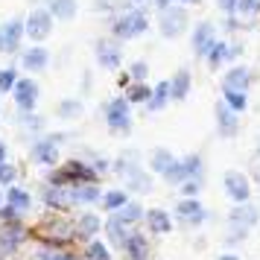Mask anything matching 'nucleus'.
Returning a JSON list of instances; mask_svg holds the SVG:
<instances>
[{"instance_id":"1","label":"nucleus","mask_w":260,"mask_h":260,"mask_svg":"<svg viewBox=\"0 0 260 260\" xmlns=\"http://www.w3.org/2000/svg\"><path fill=\"white\" fill-rule=\"evenodd\" d=\"M146 29H149V15L143 12L141 6H129V9H123L120 15H114L108 21V32L120 41H132V38L143 36Z\"/></svg>"},{"instance_id":"2","label":"nucleus","mask_w":260,"mask_h":260,"mask_svg":"<svg viewBox=\"0 0 260 260\" xmlns=\"http://www.w3.org/2000/svg\"><path fill=\"white\" fill-rule=\"evenodd\" d=\"M100 173H96L91 161H79V158H71L61 167H56L47 176L50 184H64V187H73V184H88V181H96Z\"/></svg>"},{"instance_id":"3","label":"nucleus","mask_w":260,"mask_h":260,"mask_svg":"<svg viewBox=\"0 0 260 260\" xmlns=\"http://www.w3.org/2000/svg\"><path fill=\"white\" fill-rule=\"evenodd\" d=\"M257 216H260V211L254 208V205H248V202L237 205L234 211L228 213L231 234H228V240H225V246H237L240 240H246V234L254 228V225H257Z\"/></svg>"},{"instance_id":"4","label":"nucleus","mask_w":260,"mask_h":260,"mask_svg":"<svg viewBox=\"0 0 260 260\" xmlns=\"http://www.w3.org/2000/svg\"><path fill=\"white\" fill-rule=\"evenodd\" d=\"M106 126L114 135H129L132 132V103L126 96H114L106 106Z\"/></svg>"},{"instance_id":"5","label":"nucleus","mask_w":260,"mask_h":260,"mask_svg":"<svg viewBox=\"0 0 260 260\" xmlns=\"http://www.w3.org/2000/svg\"><path fill=\"white\" fill-rule=\"evenodd\" d=\"M38 237H41V243L61 248L71 237H76V231H73V225L68 222V219H61V216H47L44 222L38 225Z\"/></svg>"},{"instance_id":"6","label":"nucleus","mask_w":260,"mask_h":260,"mask_svg":"<svg viewBox=\"0 0 260 260\" xmlns=\"http://www.w3.org/2000/svg\"><path fill=\"white\" fill-rule=\"evenodd\" d=\"M187 24H190V18H187V9L184 6H167V9L158 12V29H161L164 38L184 36Z\"/></svg>"},{"instance_id":"7","label":"nucleus","mask_w":260,"mask_h":260,"mask_svg":"<svg viewBox=\"0 0 260 260\" xmlns=\"http://www.w3.org/2000/svg\"><path fill=\"white\" fill-rule=\"evenodd\" d=\"M94 56H96V64L103 68V71H120V64H123V47H120V38L108 36V38H100L94 44Z\"/></svg>"},{"instance_id":"8","label":"nucleus","mask_w":260,"mask_h":260,"mask_svg":"<svg viewBox=\"0 0 260 260\" xmlns=\"http://www.w3.org/2000/svg\"><path fill=\"white\" fill-rule=\"evenodd\" d=\"M53 26H56L53 12H50L47 6H36V9L29 12V18H26V36L32 38L36 44H41V41H47L50 38Z\"/></svg>"},{"instance_id":"9","label":"nucleus","mask_w":260,"mask_h":260,"mask_svg":"<svg viewBox=\"0 0 260 260\" xmlns=\"http://www.w3.org/2000/svg\"><path fill=\"white\" fill-rule=\"evenodd\" d=\"M68 135H44V138H38L36 143H32V149H29V155H32V161L41 167H56L59 164V143L64 141Z\"/></svg>"},{"instance_id":"10","label":"nucleus","mask_w":260,"mask_h":260,"mask_svg":"<svg viewBox=\"0 0 260 260\" xmlns=\"http://www.w3.org/2000/svg\"><path fill=\"white\" fill-rule=\"evenodd\" d=\"M41 202L47 205L50 211H68L73 208L76 202H73V187H64V184H44L41 187Z\"/></svg>"},{"instance_id":"11","label":"nucleus","mask_w":260,"mask_h":260,"mask_svg":"<svg viewBox=\"0 0 260 260\" xmlns=\"http://www.w3.org/2000/svg\"><path fill=\"white\" fill-rule=\"evenodd\" d=\"M12 96H15L18 111H32V108L38 106V82L36 79H29V76L18 79L15 88H12Z\"/></svg>"},{"instance_id":"12","label":"nucleus","mask_w":260,"mask_h":260,"mask_svg":"<svg viewBox=\"0 0 260 260\" xmlns=\"http://www.w3.org/2000/svg\"><path fill=\"white\" fill-rule=\"evenodd\" d=\"M24 240H26V231L21 225V219L0 225V254H15L18 248L24 246Z\"/></svg>"},{"instance_id":"13","label":"nucleus","mask_w":260,"mask_h":260,"mask_svg":"<svg viewBox=\"0 0 260 260\" xmlns=\"http://www.w3.org/2000/svg\"><path fill=\"white\" fill-rule=\"evenodd\" d=\"M225 184V193H228V199H234L237 205H243V202L251 199V184H248V178L243 173H237V170H228L222 178Z\"/></svg>"},{"instance_id":"14","label":"nucleus","mask_w":260,"mask_h":260,"mask_svg":"<svg viewBox=\"0 0 260 260\" xmlns=\"http://www.w3.org/2000/svg\"><path fill=\"white\" fill-rule=\"evenodd\" d=\"M176 216L184 225H202L208 219V211H205V205H202L196 196H184V199L176 205Z\"/></svg>"},{"instance_id":"15","label":"nucleus","mask_w":260,"mask_h":260,"mask_svg":"<svg viewBox=\"0 0 260 260\" xmlns=\"http://www.w3.org/2000/svg\"><path fill=\"white\" fill-rule=\"evenodd\" d=\"M213 44H216V26L211 21L196 24V29H193V53H196V59H208Z\"/></svg>"},{"instance_id":"16","label":"nucleus","mask_w":260,"mask_h":260,"mask_svg":"<svg viewBox=\"0 0 260 260\" xmlns=\"http://www.w3.org/2000/svg\"><path fill=\"white\" fill-rule=\"evenodd\" d=\"M216 129L222 138H234L237 132H240V117H237V111L225 100L216 103Z\"/></svg>"},{"instance_id":"17","label":"nucleus","mask_w":260,"mask_h":260,"mask_svg":"<svg viewBox=\"0 0 260 260\" xmlns=\"http://www.w3.org/2000/svg\"><path fill=\"white\" fill-rule=\"evenodd\" d=\"M0 32H3V53H18L21 36L26 32V21L24 18H9L6 24L0 26Z\"/></svg>"},{"instance_id":"18","label":"nucleus","mask_w":260,"mask_h":260,"mask_svg":"<svg viewBox=\"0 0 260 260\" xmlns=\"http://www.w3.org/2000/svg\"><path fill=\"white\" fill-rule=\"evenodd\" d=\"M251 68H246V64H231L228 71H225L222 76V88H231V91H246L251 88Z\"/></svg>"},{"instance_id":"19","label":"nucleus","mask_w":260,"mask_h":260,"mask_svg":"<svg viewBox=\"0 0 260 260\" xmlns=\"http://www.w3.org/2000/svg\"><path fill=\"white\" fill-rule=\"evenodd\" d=\"M47 64H50L47 47H26L24 53H21V68H24V71H29V73L47 71Z\"/></svg>"},{"instance_id":"20","label":"nucleus","mask_w":260,"mask_h":260,"mask_svg":"<svg viewBox=\"0 0 260 260\" xmlns=\"http://www.w3.org/2000/svg\"><path fill=\"white\" fill-rule=\"evenodd\" d=\"M190 85H193V73L187 71V68H178L176 76L170 79V96L176 100V103H184L190 94Z\"/></svg>"},{"instance_id":"21","label":"nucleus","mask_w":260,"mask_h":260,"mask_svg":"<svg viewBox=\"0 0 260 260\" xmlns=\"http://www.w3.org/2000/svg\"><path fill=\"white\" fill-rule=\"evenodd\" d=\"M103 228H106V237H108V243H111V246H117V248H123L126 246V240H129V225L123 222V219H120L117 213H111V219H108L106 225H103Z\"/></svg>"},{"instance_id":"22","label":"nucleus","mask_w":260,"mask_h":260,"mask_svg":"<svg viewBox=\"0 0 260 260\" xmlns=\"http://www.w3.org/2000/svg\"><path fill=\"white\" fill-rule=\"evenodd\" d=\"M149 240L143 234H129V240H126V246H123V251H126V257L129 260H146L149 257Z\"/></svg>"},{"instance_id":"23","label":"nucleus","mask_w":260,"mask_h":260,"mask_svg":"<svg viewBox=\"0 0 260 260\" xmlns=\"http://www.w3.org/2000/svg\"><path fill=\"white\" fill-rule=\"evenodd\" d=\"M73 202H76V205H94V202H103V190H100L96 181L73 184Z\"/></svg>"},{"instance_id":"24","label":"nucleus","mask_w":260,"mask_h":260,"mask_svg":"<svg viewBox=\"0 0 260 260\" xmlns=\"http://www.w3.org/2000/svg\"><path fill=\"white\" fill-rule=\"evenodd\" d=\"M146 225H149V231L152 234H167L170 228H173V216L167 211H161V208H152V211H146Z\"/></svg>"},{"instance_id":"25","label":"nucleus","mask_w":260,"mask_h":260,"mask_svg":"<svg viewBox=\"0 0 260 260\" xmlns=\"http://www.w3.org/2000/svg\"><path fill=\"white\" fill-rule=\"evenodd\" d=\"M73 231H76V237H82V240H91L96 231H103V222H100L96 213H82L76 219V225H73Z\"/></svg>"},{"instance_id":"26","label":"nucleus","mask_w":260,"mask_h":260,"mask_svg":"<svg viewBox=\"0 0 260 260\" xmlns=\"http://www.w3.org/2000/svg\"><path fill=\"white\" fill-rule=\"evenodd\" d=\"M47 9L53 12L56 21H73L79 12V3L76 0H47Z\"/></svg>"},{"instance_id":"27","label":"nucleus","mask_w":260,"mask_h":260,"mask_svg":"<svg viewBox=\"0 0 260 260\" xmlns=\"http://www.w3.org/2000/svg\"><path fill=\"white\" fill-rule=\"evenodd\" d=\"M123 178H126L129 190H135V193H149V190H152V178H149V173H143V170H141V164L132 167Z\"/></svg>"},{"instance_id":"28","label":"nucleus","mask_w":260,"mask_h":260,"mask_svg":"<svg viewBox=\"0 0 260 260\" xmlns=\"http://www.w3.org/2000/svg\"><path fill=\"white\" fill-rule=\"evenodd\" d=\"M82 114H85V103L76 100V96H68V100H61L56 106V117H61V120H79Z\"/></svg>"},{"instance_id":"29","label":"nucleus","mask_w":260,"mask_h":260,"mask_svg":"<svg viewBox=\"0 0 260 260\" xmlns=\"http://www.w3.org/2000/svg\"><path fill=\"white\" fill-rule=\"evenodd\" d=\"M176 161H178V158L170 152V149H155L152 158H149V170L158 173V176H167V173H170V167L176 164Z\"/></svg>"},{"instance_id":"30","label":"nucleus","mask_w":260,"mask_h":260,"mask_svg":"<svg viewBox=\"0 0 260 260\" xmlns=\"http://www.w3.org/2000/svg\"><path fill=\"white\" fill-rule=\"evenodd\" d=\"M170 100H173V96H170V79H161V82L152 88V96H149L146 108H149V111H161V108H167Z\"/></svg>"},{"instance_id":"31","label":"nucleus","mask_w":260,"mask_h":260,"mask_svg":"<svg viewBox=\"0 0 260 260\" xmlns=\"http://www.w3.org/2000/svg\"><path fill=\"white\" fill-rule=\"evenodd\" d=\"M6 202L12 205L15 211H21V213H26L29 208H32V196H29L24 187H9L6 190Z\"/></svg>"},{"instance_id":"32","label":"nucleus","mask_w":260,"mask_h":260,"mask_svg":"<svg viewBox=\"0 0 260 260\" xmlns=\"http://www.w3.org/2000/svg\"><path fill=\"white\" fill-rule=\"evenodd\" d=\"M181 167H184V178H205V161H202L199 152H190L181 158Z\"/></svg>"},{"instance_id":"33","label":"nucleus","mask_w":260,"mask_h":260,"mask_svg":"<svg viewBox=\"0 0 260 260\" xmlns=\"http://www.w3.org/2000/svg\"><path fill=\"white\" fill-rule=\"evenodd\" d=\"M114 213H117L120 219H123V222L129 225V228H132V225H138V222L143 219V216H146V211H143V208L138 205V202H126V205H123L120 211H114Z\"/></svg>"},{"instance_id":"34","label":"nucleus","mask_w":260,"mask_h":260,"mask_svg":"<svg viewBox=\"0 0 260 260\" xmlns=\"http://www.w3.org/2000/svg\"><path fill=\"white\" fill-rule=\"evenodd\" d=\"M205 61H208V68H213V71H216V68H222L225 61H231V56H228V44H225V41H216Z\"/></svg>"},{"instance_id":"35","label":"nucleus","mask_w":260,"mask_h":260,"mask_svg":"<svg viewBox=\"0 0 260 260\" xmlns=\"http://www.w3.org/2000/svg\"><path fill=\"white\" fill-rule=\"evenodd\" d=\"M126 202H129V193H126V190H108V193H103V208L111 211V213L120 211Z\"/></svg>"},{"instance_id":"36","label":"nucleus","mask_w":260,"mask_h":260,"mask_svg":"<svg viewBox=\"0 0 260 260\" xmlns=\"http://www.w3.org/2000/svg\"><path fill=\"white\" fill-rule=\"evenodd\" d=\"M222 100H225V103H228L231 108H234L237 114L248 108V96H246V91H231V88H222Z\"/></svg>"},{"instance_id":"37","label":"nucleus","mask_w":260,"mask_h":260,"mask_svg":"<svg viewBox=\"0 0 260 260\" xmlns=\"http://www.w3.org/2000/svg\"><path fill=\"white\" fill-rule=\"evenodd\" d=\"M149 96H152V88L146 82H132L129 91H126V100L129 103H149Z\"/></svg>"},{"instance_id":"38","label":"nucleus","mask_w":260,"mask_h":260,"mask_svg":"<svg viewBox=\"0 0 260 260\" xmlns=\"http://www.w3.org/2000/svg\"><path fill=\"white\" fill-rule=\"evenodd\" d=\"M85 254H88V260H111V251H108L106 243H100V240H88V248H85Z\"/></svg>"},{"instance_id":"39","label":"nucleus","mask_w":260,"mask_h":260,"mask_svg":"<svg viewBox=\"0 0 260 260\" xmlns=\"http://www.w3.org/2000/svg\"><path fill=\"white\" fill-rule=\"evenodd\" d=\"M18 79H21V76H18L15 68H0V94H9Z\"/></svg>"},{"instance_id":"40","label":"nucleus","mask_w":260,"mask_h":260,"mask_svg":"<svg viewBox=\"0 0 260 260\" xmlns=\"http://www.w3.org/2000/svg\"><path fill=\"white\" fill-rule=\"evenodd\" d=\"M129 76H132V82H143L146 76H149V64L146 61H132L129 64Z\"/></svg>"},{"instance_id":"41","label":"nucleus","mask_w":260,"mask_h":260,"mask_svg":"<svg viewBox=\"0 0 260 260\" xmlns=\"http://www.w3.org/2000/svg\"><path fill=\"white\" fill-rule=\"evenodd\" d=\"M21 126L29 132H38L41 126H44V120L38 117V114H32V111H21Z\"/></svg>"},{"instance_id":"42","label":"nucleus","mask_w":260,"mask_h":260,"mask_svg":"<svg viewBox=\"0 0 260 260\" xmlns=\"http://www.w3.org/2000/svg\"><path fill=\"white\" fill-rule=\"evenodd\" d=\"M237 12L246 15V18H254V15H260V0H240L237 3Z\"/></svg>"},{"instance_id":"43","label":"nucleus","mask_w":260,"mask_h":260,"mask_svg":"<svg viewBox=\"0 0 260 260\" xmlns=\"http://www.w3.org/2000/svg\"><path fill=\"white\" fill-rule=\"evenodd\" d=\"M181 196H199V190H202V178H184L181 184Z\"/></svg>"},{"instance_id":"44","label":"nucleus","mask_w":260,"mask_h":260,"mask_svg":"<svg viewBox=\"0 0 260 260\" xmlns=\"http://www.w3.org/2000/svg\"><path fill=\"white\" fill-rule=\"evenodd\" d=\"M15 178H18V170L3 161V164H0V187H3V184H12Z\"/></svg>"},{"instance_id":"45","label":"nucleus","mask_w":260,"mask_h":260,"mask_svg":"<svg viewBox=\"0 0 260 260\" xmlns=\"http://www.w3.org/2000/svg\"><path fill=\"white\" fill-rule=\"evenodd\" d=\"M18 219H21V211H15L9 202L0 205V222H18Z\"/></svg>"},{"instance_id":"46","label":"nucleus","mask_w":260,"mask_h":260,"mask_svg":"<svg viewBox=\"0 0 260 260\" xmlns=\"http://www.w3.org/2000/svg\"><path fill=\"white\" fill-rule=\"evenodd\" d=\"M91 167H94L100 176H106L108 170H111V161L108 158H100V155H91Z\"/></svg>"},{"instance_id":"47","label":"nucleus","mask_w":260,"mask_h":260,"mask_svg":"<svg viewBox=\"0 0 260 260\" xmlns=\"http://www.w3.org/2000/svg\"><path fill=\"white\" fill-rule=\"evenodd\" d=\"M216 3H219V9H222L225 15H234V12H237V3H240V0H216Z\"/></svg>"},{"instance_id":"48","label":"nucleus","mask_w":260,"mask_h":260,"mask_svg":"<svg viewBox=\"0 0 260 260\" xmlns=\"http://www.w3.org/2000/svg\"><path fill=\"white\" fill-rule=\"evenodd\" d=\"M240 18H234V15H228V18H225V29H228V32H234V29H240Z\"/></svg>"},{"instance_id":"49","label":"nucleus","mask_w":260,"mask_h":260,"mask_svg":"<svg viewBox=\"0 0 260 260\" xmlns=\"http://www.w3.org/2000/svg\"><path fill=\"white\" fill-rule=\"evenodd\" d=\"M155 6H158V12H161V9H167V6H173V3H176V0H152Z\"/></svg>"},{"instance_id":"50","label":"nucleus","mask_w":260,"mask_h":260,"mask_svg":"<svg viewBox=\"0 0 260 260\" xmlns=\"http://www.w3.org/2000/svg\"><path fill=\"white\" fill-rule=\"evenodd\" d=\"M6 152H9V149H6V143L0 141V164H3V161H6Z\"/></svg>"},{"instance_id":"51","label":"nucleus","mask_w":260,"mask_h":260,"mask_svg":"<svg viewBox=\"0 0 260 260\" xmlns=\"http://www.w3.org/2000/svg\"><path fill=\"white\" fill-rule=\"evenodd\" d=\"M59 260H82V257H73V254H68V251H61Z\"/></svg>"},{"instance_id":"52","label":"nucleus","mask_w":260,"mask_h":260,"mask_svg":"<svg viewBox=\"0 0 260 260\" xmlns=\"http://www.w3.org/2000/svg\"><path fill=\"white\" fill-rule=\"evenodd\" d=\"M184 6H196V3H202V0H181Z\"/></svg>"},{"instance_id":"53","label":"nucleus","mask_w":260,"mask_h":260,"mask_svg":"<svg viewBox=\"0 0 260 260\" xmlns=\"http://www.w3.org/2000/svg\"><path fill=\"white\" fill-rule=\"evenodd\" d=\"M132 6H143V3H149V0H129Z\"/></svg>"},{"instance_id":"54","label":"nucleus","mask_w":260,"mask_h":260,"mask_svg":"<svg viewBox=\"0 0 260 260\" xmlns=\"http://www.w3.org/2000/svg\"><path fill=\"white\" fill-rule=\"evenodd\" d=\"M219 260H240V257H237V254H222Z\"/></svg>"},{"instance_id":"55","label":"nucleus","mask_w":260,"mask_h":260,"mask_svg":"<svg viewBox=\"0 0 260 260\" xmlns=\"http://www.w3.org/2000/svg\"><path fill=\"white\" fill-rule=\"evenodd\" d=\"M3 199H6V193H3V190H0V205H3Z\"/></svg>"},{"instance_id":"56","label":"nucleus","mask_w":260,"mask_h":260,"mask_svg":"<svg viewBox=\"0 0 260 260\" xmlns=\"http://www.w3.org/2000/svg\"><path fill=\"white\" fill-rule=\"evenodd\" d=\"M0 53H3V32H0Z\"/></svg>"}]
</instances>
